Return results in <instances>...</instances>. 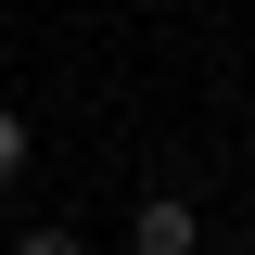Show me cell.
Segmentation results:
<instances>
[{
	"label": "cell",
	"mask_w": 255,
	"mask_h": 255,
	"mask_svg": "<svg viewBox=\"0 0 255 255\" xmlns=\"http://www.w3.org/2000/svg\"><path fill=\"white\" fill-rule=\"evenodd\" d=\"M191 243H204V217H191L179 191H153V204L128 217V255H191Z\"/></svg>",
	"instance_id": "cell-1"
},
{
	"label": "cell",
	"mask_w": 255,
	"mask_h": 255,
	"mask_svg": "<svg viewBox=\"0 0 255 255\" xmlns=\"http://www.w3.org/2000/svg\"><path fill=\"white\" fill-rule=\"evenodd\" d=\"M26 179V115H13V102H0V191Z\"/></svg>",
	"instance_id": "cell-2"
},
{
	"label": "cell",
	"mask_w": 255,
	"mask_h": 255,
	"mask_svg": "<svg viewBox=\"0 0 255 255\" xmlns=\"http://www.w3.org/2000/svg\"><path fill=\"white\" fill-rule=\"evenodd\" d=\"M13 255H90L77 230H13Z\"/></svg>",
	"instance_id": "cell-3"
}]
</instances>
